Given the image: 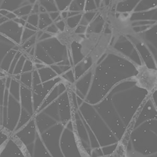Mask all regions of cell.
Wrapping results in <instances>:
<instances>
[{
  "label": "cell",
  "instance_id": "obj_1",
  "mask_svg": "<svg viewBox=\"0 0 157 157\" xmlns=\"http://www.w3.org/2000/svg\"><path fill=\"white\" fill-rule=\"evenodd\" d=\"M132 15L131 12L121 13L117 16L109 15L107 19L112 37L116 40L122 36H135L136 32L131 21Z\"/></svg>",
  "mask_w": 157,
  "mask_h": 157
},
{
  "label": "cell",
  "instance_id": "obj_5",
  "mask_svg": "<svg viewBox=\"0 0 157 157\" xmlns=\"http://www.w3.org/2000/svg\"><path fill=\"white\" fill-rule=\"evenodd\" d=\"M102 32H92L88 33L86 37L81 42V52L85 57H89L90 55L96 47L99 39Z\"/></svg>",
  "mask_w": 157,
  "mask_h": 157
},
{
  "label": "cell",
  "instance_id": "obj_3",
  "mask_svg": "<svg viewBox=\"0 0 157 157\" xmlns=\"http://www.w3.org/2000/svg\"><path fill=\"white\" fill-rule=\"evenodd\" d=\"M112 36L110 33H102L99 42L89 56L94 64L96 63L110 47Z\"/></svg>",
  "mask_w": 157,
  "mask_h": 157
},
{
  "label": "cell",
  "instance_id": "obj_4",
  "mask_svg": "<svg viewBox=\"0 0 157 157\" xmlns=\"http://www.w3.org/2000/svg\"><path fill=\"white\" fill-rule=\"evenodd\" d=\"M56 38L63 45L69 47L74 42L80 44L83 38L75 32V29L69 26H66L64 30L56 34Z\"/></svg>",
  "mask_w": 157,
  "mask_h": 157
},
{
  "label": "cell",
  "instance_id": "obj_2",
  "mask_svg": "<svg viewBox=\"0 0 157 157\" xmlns=\"http://www.w3.org/2000/svg\"><path fill=\"white\" fill-rule=\"evenodd\" d=\"M136 67L137 74L133 77L132 79L139 87L151 92L156 86V70L148 68L145 64L136 66Z\"/></svg>",
  "mask_w": 157,
  "mask_h": 157
}]
</instances>
